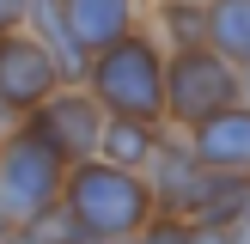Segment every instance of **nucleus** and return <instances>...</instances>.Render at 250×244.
Instances as JSON below:
<instances>
[{
	"label": "nucleus",
	"mask_w": 250,
	"mask_h": 244,
	"mask_svg": "<svg viewBox=\"0 0 250 244\" xmlns=\"http://www.w3.org/2000/svg\"><path fill=\"white\" fill-rule=\"evenodd\" d=\"M61 214L80 244H134V232L159 207L141 171H122L110 159H80L67 165V183H61Z\"/></svg>",
	"instance_id": "f257e3e1"
},
{
	"label": "nucleus",
	"mask_w": 250,
	"mask_h": 244,
	"mask_svg": "<svg viewBox=\"0 0 250 244\" xmlns=\"http://www.w3.org/2000/svg\"><path fill=\"white\" fill-rule=\"evenodd\" d=\"M85 92L98 98L104 116H134V122H165V49L159 37L146 31H128L122 43L98 49L85 61Z\"/></svg>",
	"instance_id": "f03ea898"
},
{
	"label": "nucleus",
	"mask_w": 250,
	"mask_h": 244,
	"mask_svg": "<svg viewBox=\"0 0 250 244\" xmlns=\"http://www.w3.org/2000/svg\"><path fill=\"white\" fill-rule=\"evenodd\" d=\"M61 183H67V159H61L31 122H19V128L0 141V214H6L12 226L55 214L61 207Z\"/></svg>",
	"instance_id": "7ed1b4c3"
},
{
	"label": "nucleus",
	"mask_w": 250,
	"mask_h": 244,
	"mask_svg": "<svg viewBox=\"0 0 250 244\" xmlns=\"http://www.w3.org/2000/svg\"><path fill=\"white\" fill-rule=\"evenodd\" d=\"M244 104V80L238 67H232L226 55H214V49H171L165 55V116L183 122V128H195V122L220 116V110Z\"/></svg>",
	"instance_id": "20e7f679"
},
{
	"label": "nucleus",
	"mask_w": 250,
	"mask_h": 244,
	"mask_svg": "<svg viewBox=\"0 0 250 244\" xmlns=\"http://www.w3.org/2000/svg\"><path fill=\"white\" fill-rule=\"evenodd\" d=\"M24 122H31V128L43 134L61 159H67V165L98 159V141H104V110H98V98L85 92L80 80H73V85H55V92H49Z\"/></svg>",
	"instance_id": "39448f33"
},
{
	"label": "nucleus",
	"mask_w": 250,
	"mask_h": 244,
	"mask_svg": "<svg viewBox=\"0 0 250 244\" xmlns=\"http://www.w3.org/2000/svg\"><path fill=\"white\" fill-rule=\"evenodd\" d=\"M55 85H67V80H61V61L49 55L31 31L0 37V104H6V110L31 116V110L43 104Z\"/></svg>",
	"instance_id": "423d86ee"
},
{
	"label": "nucleus",
	"mask_w": 250,
	"mask_h": 244,
	"mask_svg": "<svg viewBox=\"0 0 250 244\" xmlns=\"http://www.w3.org/2000/svg\"><path fill=\"white\" fill-rule=\"evenodd\" d=\"M189 153L202 159L208 171H220V177L250 183V104H232V110H220V116L195 122L189 128Z\"/></svg>",
	"instance_id": "0eeeda50"
},
{
	"label": "nucleus",
	"mask_w": 250,
	"mask_h": 244,
	"mask_svg": "<svg viewBox=\"0 0 250 244\" xmlns=\"http://www.w3.org/2000/svg\"><path fill=\"white\" fill-rule=\"evenodd\" d=\"M141 12H146V0H61L67 37H73V49H80L85 61H92L98 49L122 43L128 31H141Z\"/></svg>",
	"instance_id": "6e6552de"
},
{
	"label": "nucleus",
	"mask_w": 250,
	"mask_h": 244,
	"mask_svg": "<svg viewBox=\"0 0 250 244\" xmlns=\"http://www.w3.org/2000/svg\"><path fill=\"white\" fill-rule=\"evenodd\" d=\"M159 146H165V128L159 122H134V116H104V141H98V159H110V165L122 171H141L159 159Z\"/></svg>",
	"instance_id": "1a4fd4ad"
},
{
	"label": "nucleus",
	"mask_w": 250,
	"mask_h": 244,
	"mask_svg": "<svg viewBox=\"0 0 250 244\" xmlns=\"http://www.w3.org/2000/svg\"><path fill=\"white\" fill-rule=\"evenodd\" d=\"M208 49L232 67H250V0H214L208 6Z\"/></svg>",
	"instance_id": "9d476101"
},
{
	"label": "nucleus",
	"mask_w": 250,
	"mask_h": 244,
	"mask_svg": "<svg viewBox=\"0 0 250 244\" xmlns=\"http://www.w3.org/2000/svg\"><path fill=\"white\" fill-rule=\"evenodd\" d=\"M153 37L159 49H202L208 43V6H195V0H159L153 6Z\"/></svg>",
	"instance_id": "9b49d317"
},
{
	"label": "nucleus",
	"mask_w": 250,
	"mask_h": 244,
	"mask_svg": "<svg viewBox=\"0 0 250 244\" xmlns=\"http://www.w3.org/2000/svg\"><path fill=\"white\" fill-rule=\"evenodd\" d=\"M134 244H195V226H183V220H171V214H153L134 232Z\"/></svg>",
	"instance_id": "f8f14e48"
},
{
	"label": "nucleus",
	"mask_w": 250,
	"mask_h": 244,
	"mask_svg": "<svg viewBox=\"0 0 250 244\" xmlns=\"http://www.w3.org/2000/svg\"><path fill=\"white\" fill-rule=\"evenodd\" d=\"M24 19H31V0H0V37L24 31Z\"/></svg>",
	"instance_id": "ddd939ff"
},
{
	"label": "nucleus",
	"mask_w": 250,
	"mask_h": 244,
	"mask_svg": "<svg viewBox=\"0 0 250 244\" xmlns=\"http://www.w3.org/2000/svg\"><path fill=\"white\" fill-rule=\"evenodd\" d=\"M19 122H24V116H19V110H6V104H0V141H6V134H12V128H19Z\"/></svg>",
	"instance_id": "4468645a"
},
{
	"label": "nucleus",
	"mask_w": 250,
	"mask_h": 244,
	"mask_svg": "<svg viewBox=\"0 0 250 244\" xmlns=\"http://www.w3.org/2000/svg\"><path fill=\"white\" fill-rule=\"evenodd\" d=\"M232 238H238V244H250V207H244V220H238V226H232Z\"/></svg>",
	"instance_id": "2eb2a0df"
},
{
	"label": "nucleus",
	"mask_w": 250,
	"mask_h": 244,
	"mask_svg": "<svg viewBox=\"0 0 250 244\" xmlns=\"http://www.w3.org/2000/svg\"><path fill=\"white\" fill-rule=\"evenodd\" d=\"M238 80H244V104H250V67H238Z\"/></svg>",
	"instance_id": "dca6fc26"
},
{
	"label": "nucleus",
	"mask_w": 250,
	"mask_h": 244,
	"mask_svg": "<svg viewBox=\"0 0 250 244\" xmlns=\"http://www.w3.org/2000/svg\"><path fill=\"white\" fill-rule=\"evenodd\" d=\"M6 232H12V220H6V214H0V244H6Z\"/></svg>",
	"instance_id": "f3484780"
},
{
	"label": "nucleus",
	"mask_w": 250,
	"mask_h": 244,
	"mask_svg": "<svg viewBox=\"0 0 250 244\" xmlns=\"http://www.w3.org/2000/svg\"><path fill=\"white\" fill-rule=\"evenodd\" d=\"M195 6H214V0H195Z\"/></svg>",
	"instance_id": "a211bd4d"
}]
</instances>
